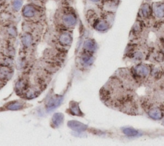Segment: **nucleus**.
Listing matches in <instances>:
<instances>
[{"mask_svg": "<svg viewBox=\"0 0 164 146\" xmlns=\"http://www.w3.org/2000/svg\"><path fill=\"white\" fill-rule=\"evenodd\" d=\"M9 33L10 35H11L12 36L16 35V31H15L14 28H10L9 30Z\"/></svg>", "mask_w": 164, "mask_h": 146, "instance_id": "nucleus-19", "label": "nucleus"}, {"mask_svg": "<svg viewBox=\"0 0 164 146\" xmlns=\"http://www.w3.org/2000/svg\"><path fill=\"white\" fill-rule=\"evenodd\" d=\"M63 22L65 25L67 27H72L74 26L76 23V18L73 14H66L64 15L63 18H62Z\"/></svg>", "mask_w": 164, "mask_h": 146, "instance_id": "nucleus-2", "label": "nucleus"}, {"mask_svg": "<svg viewBox=\"0 0 164 146\" xmlns=\"http://www.w3.org/2000/svg\"><path fill=\"white\" fill-rule=\"evenodd\" d=\"M70 111L73 115L82 116L83 113L80 109L78 103L76 102H71L70 103Z\"/></svg>", "mask_w": 164, "mask_h": 146, "instance_id": "nucleus-4", "label": "nucleus"}, {"mask_svg": "<svg viewBox=\"0 0 164 146\" xmlns=\"http://www.w3.org/2000/svg\"><path fill=\"white\" fill-rule=\"evenodd\" d=\"M62 100V98L60 97H52L50 100L48 101V104H47V108H48L49 110H51V109L56 108L57 106L60 104Z\"/></svg>", "mask_w": 164, "mask_h": 146, "instance_id": "nucleus-3", "label": "nucleus"}, {"mask_svg": "<svg viewBox=\"0 0 164 146\" xmlns=\"http://www.w3.org/2000/svg\"><path fill=\"white\" fill-rule=\"evenodd\" d=\"M149 115L153 119L158 120L162 118V113L158 109H153L149 112Z\"/></svg>", "mask_w": 164, "mask_h": 146, "instance_id": "nucleus-14", "label": "nucleus"}, {"mask_svg": "<svg viewBox=\"0 0 164 146\" xmlns=\"http://www.w3.org/2000/svg\"><path fill=\"white\" fill-rule=\"evenodd\" d=\"M155 14L158 17H164V5H161L156 8Z\"/></svg>", "mask_w": 164, "mask_h": 146, "instance_id": "nucleus-15", "label": "nucleus"}, {"mask_svg": "<svg viewBox=\"0 0 164 146\" xmlns=\"http://www.w3.org/2000/svg\"><path fill=\"white\" fill-rule=\"evenodd\" d=\"M24 104L17 101H13L7 104L6 108L9 110H19L24 108Z\"/></svg>", "mask_w": 164, "mask_h": 146, "instance_id": "nucleus-6", "label": "nucleus"}, {"mask_svg": "<svg viewBox=\"0 0 164 146\" xmlns=\"http://www.w3.org/2000/svg\"><path fill=\"white\" fill-rule=\"evenodd\" d=\"M123 131L124 134H126L127 136L129 137H133L138 134V131L132 128H125L123 130Z\"/></svg>", "mask_w": 164, "mask_h": 146, "instance_id": "nucleus-16", "label": "nucleus"}, {"mask_svg": "<svg viewBox=\"0 0 164 146\" xmlns=\"http://www.w3.org/2000/svg\"><path fill=\"white\" fill-rule=\"evenodd\" d=\"M22 43L23 44V45L28 47L31 45H32V38L30 34H28V33H26V34L23 35V37L21 38Z\"/></svg>", "mask_w": 164, "mask_h": 146, "instance_id": "nucleus-13", "label": "nucleus"}, {"mask_svg": "<svg viewBox=\"0 0 164 146\" xmlns=\"http://www.w3.org/2000/svg\"><path fill=\"white\" fill-rule=\"evenodd\" d=\"M23 15L27 17H33L35 14V9L31 5H27L23 9Z\"/></svg>", "mask_w": 164, "mask_h": 146, "instance_id": "nucleus-9", "label": "nucleus"}, {"mask_svg": "<svg viewBox=\"0 0 164 146\" xmlns=\"http://www.w3.org/2000/svg\"><path fill=\"white\" fill-rule=\"evenodd\" d=\"M94 27L97 30L101 31V32H103V31L108 30V24L107 22L104 20L97 21L94 24Z\"/></svg>", "mask_w": 164, "mask_h": 146, "instance_id": "nucleus-7", "label": "nucleus"}, {"mask_svg": "<svg viewBox=\"0 0 164 146\" xmlns=\"http://www.w3.org/2000/svg\"><path fill=\"white\" fill-rule=\"evenodd\" d=\"M12 71L10 70L9 68H8L7 66H5V67L1 66V79H7V78H10V77H11Z\"/></svg>", "mask_w": 164, "mask_h": 146, "instance_id": "nucleus-12", "label": "nucleus"}, {"mask_svg": "<svg viewBox=\"0 0 164 146\" xmlns=\"http://www.w3.org/2000/svg\"><path fill=\"white\" fill-rule=\"evenodd\" d=\"M142 12L144 17H147L150 13L149 6L147 4H145L142 7Z\"/></svg>", "mask_w": 164, "mask_h": 146, "instance_id": "nucleus-17", "label": "nucleus"}, {"mask_svg": "<svg viewBox=\"0 0 164 146\" xmlns=\"http://www.w3.org/2000/svg\"><path fill=\"white\" fill-rule=\"evenodd\" d=\"M68 126L72 129L78 132H82L85 131L87 127V126H85V125H84L83 124L80 123V122H78L76 121H69L68 123Z\"/></svg>", "mask_w": 164, "mask_h": 146, "instance_id": "nucleus-1", "label": "nucleus"}, {"mask_svg": "<svg viewBox=\"0 0 164 146\" xmlns=\"http://www.w3.org/2000/svg\"><path fill=\"white\" fill-rule=\"evenodd\" d=\"M162 125H163V126H164V122L162 123Z\"/></svg>", "mask_w": 164, "mask_h": 146, "instance_id": "nucleus-21", "label": "nucleus"}, {"mask_svg": "<svg viewBox=\"0 0 164 146\" xmlns=\"http://www.w3.org/2000/svg\"><path fill=\"white\" fill-rule=\"evenodd\" d=\"M135 72H136L137 75L142 77L147 76L149 74V69L147 66H144V65H139V66H137Z\"/></svg>", "mask_w": 164, "mask_h": 146, "instance_id": "nucleus-10", "label": "nucleus"}, {"mask_svg": "<svg viewBox=\"0 0 164 146\" xmlns=\"http://www.w3.org/2000/svg\"><path fill=\"white\" fill-rule=\"evenodd\" d=\"M59 41L64 46L69 45L72 42V37L68 33H64L60 37Z\"/></svg>", "mask_w": 164, "mask_h": 146, "instance_id": "nucleus-5", "label": "nucleus"}, {"mask_svg": "<svg viewBox=\"0 0 164 146\" xmlns=\"http://www.w3.org/2000/svg\"><path fill=\"white\" fill-rule=\"evenodd\" d=\"M91 1H92V2H98L100 1V0H90Z\"/></svg>", "mask_w": 164, "mask_h": 146, "instance_id": "nucleus-20", "label": "nucleus"}, {"mask_svg": "<svg viewBox=\"0 0 164 146\" xmlns=\"http://www.w3.org/2000/svg\"><path fill=\"white\" fill-rule=\"evenodd\" d=\"M23 5V0H15L13 3V8L15 10H19Z\"/></svg>", "mask_w": 164, "mask_h": 146, "instance_id": "nucleus-18", "label": "nucleus"}, {"mask_svg": "<svg viewBox=\"0 0 164 146\" xmlns=\"http://www.w3.org/2000/svg\"><path fill=\"white\" fill-rule=\"evenodd\" d=\"M64 121V115L62 113H55L52 119V124L54 127H58Z\"/></svg>", "mask_w": 164, "mask_h": 146, "instance_id": "nucleus-8", "label": "nucleus"}, {"mask_svg": "<svg viewBox=\"0 0 164 146\" xmlns=\"http://www.w3.org/2000/svg\"><path fill=\"white\" fill-rule=\"evenodd\" d=\"M84 48L87 51L92 52L96 50V45L93 40H88L87 41H85V42L84 43Z\"/></svg>", "mask_w": 164, "mask_h": 146, "instance_id": "nucleus-11", "label": "nucleus"}]
</instances>
